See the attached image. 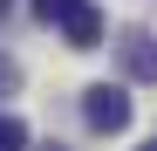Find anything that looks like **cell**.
Instances as JSON below:
<instances>
[{"label":"cell","instance_id":"obj_1","mask_svg":"<svg viewBox=\"0 0 157 151\" xmlns=\"http://www.w3.org/2000/svg\"><path fill=\"white\" fill-rule=\"evenodd\" d=\"M34 14L48 21V28H62L68 48H102V14L89 7V0H34Z\"/></svg>","mask_w":157,"mask_h":151},{"label":"cell","instance_id":"obj_2","mask_svg":"<svg viewBox=\"0 0 157 151\" xmlns=\"http://www.w3.org/2000/svg\"><path fill=\"white\" fill-rule=\"evenodd\" d=\"M82 124H89L96 137L130 131V96H123V83H89L82 89Z\"/></svg>","mask_w":157,"mask_h":151},{"label":"cell","instance_id":"obj_3","mask_svg":"<svg viewBox=\"0 0 157 151\" xmlns=\"http://www.w3.org/2000/svg\"><path fill=\"white\" fill-rule=\"evenodd\" d=\"M116 55H123V76H137V83H157V41H150L144 28H130V35L116 41Z\"/></svg>","mask_w":157,"mask_h":151},{"label":"cell","instance_id":"obj_4","mask_svg":"<svg viewBox=\"0 0 157 151\" xmlns=\"http://www.w3.org/2000/svg\"><path fill=\"white\" fill-rule=\"evenodd\" d=\"M0 151H28V124L21 117H0Z\"/></svg>","mask_w":157,"mask_h":151},{"label":"cell","instance_id":"obj_5","mask_svg":"<svg viewBox=\"0 0 157 151\" xmlns=\"http://www.w3.org/2000/svg\"><path fill=\"white\" fill-rule=\"evenodd\" d=\"M14 89H21V62H14V55H0V96H14Z\"/></svg>","mask_w":157,"mask_h":151},{"label":"cell","instance_id":"obj_6","mask_svg":"<svg viewBox=\"0 0 157 151\" xmlns=\"http://www.w3.org/2000/svg\"><path fill=\"white\" fill-rule=\"evenodd\" d=\"M144 151H157V131H150V144H144Z\"/></svg>","mask_w":157,"mask_h":151},{"label":"cell","instance_id":"obj_7","mask_svg":"<svg viewBox=\"0 0 157 151\" xmlns=\"http://www.w3.org/2000/svg\"><path fill=\"white\" fill-rule=\"evenodd\" d=\"M0 7H7V0H0Z\"/></svg>","mask_w":157,"mask_h":151},{"label":"cell","instance_id":"obj_8","mask_svg":"<svg viewBox=\"0 0 157 151\" xmlns=\"http://www.w3.org/2000/svg\"><path fill=\"white\" fill-rule=\"evenodd\" d=\"M48 151H55V144H48Z\"/></svg>","mask_w":157,"mask_h":151}]
</instances>
